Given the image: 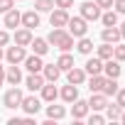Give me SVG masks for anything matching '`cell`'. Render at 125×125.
Wrapping results in <instances>:
<instances>
[{"instance_id": "1", "label": "cell", "mask_w": 125, "mask_h": 125, "mask_svg": "<svg viewBox=\"0 0 125 125\" xmlns=\"http://www.w3.org/2000/svg\"><path fill=\"white\" fill-rule=\"evenodd\" d=\"M69 34L74 37V39H79V37H86V32H88V27H86V20L83 17H69Z\"/></svg>"}, {"instance_id": "2", "label": "cell", "mask_w": 125, "mask_h": 125, "mask_svg": "<svg viewBox=\"0 0 125 125\" xmlns=\"http://www.w3.org/2000/svg\"><path fill=\"white\" fill-rule=\"evenodd\" d=\"M120 74H123V66H120V61L118 59H105L103 61V76L105 79H120Z\"/></svg>"}, {"instance_id": "3", "label": "cell", "mask_w": 125, "mask_h": 125, "mask_svg": "<svg viewBox=\"0 0 125 125\" xmlns=\"http://www.w3.org/2000/svg\"><path fill=\"white\" fill-rule=\"evenodd\" d=\"M81 17L86 22H93V20H101V8L96 3H91V0H86V3H81Z\"/></svg>"}, {"instance_id": "4", "label": "cell", "mask_w": 125, "mask_h": 125, "mask_svg": "<svg viewBox=\"0 0 125 125\" xmlns=\"http://www.w3.org/2000/svg\"><path fill=\"white\" fill-rule=\"evenodd\" d=\"M20 103H22V91L17 86H12L10 91H5V96H3V105L5 108H20Z\"/></svg>"}, {"instance_id": "5", "label": "cell", "mask_w": 125, "mask_h": 125, "mask_svg": "<svg viewBox=\"0 0 125 125\" xmlns=\"http://www.w3.org/2000/svg\"><path fill=\"white\" fill-rule=\"evenodd\" d=\"M20 108H22L27 115H37V113L42 110V101H39L37 96H22V103H20Z\"/></svg>"}, {"instance_id": "6", "label": "cell", "mask_w": 125, "mask_h": 125, "mask_svg": "<svg viewBox=\"0 0 125 125\" xmlns=\"http://www.w3.org/2000/svg\"><path fill=\"white\" fill-rule=\"evenodd\" d=\"M25 56H27V52H25V47H20V44L5 49V59L10 61V64H20V61H25Z\"/></svg>"}, {"instance_id": "7", "label": "cell", "mask_w": 125, "mask_h": 125, "mask_svg": "<svg viewBox=\"0 0 125 125\" xmlns=\"http://www.w3.org/2000/svg\"><path fill=\"white\" fill-rule=\"evenodd\" d=\"M69 12L66 10H61V8H56V10H52V15H49V22H52V27H66L69 25Z\"/></svg>"}, {"instance_id": "8", "label": "cell", "mask_w": 125, "mask_h": 125, "mask_svg": "<svg viewBox=\"0 0 125 125\" xmlns=\"http://www.w3.org/2000/svg\"><path fill=\"white\" fill-rule=\"evenodd\" d=\"M20 25H22V27H27V30L39 27V12H37V10H27V12H22Z\"/></svg>"}, {"instance_id": "9", "label": "cell", "mask_w": 125, "mask_h": 125, "mask_svg": "<svg viewBox=\"0 0 125 125\" xmlns=\"http://www.w3.org/2000/svg\"><path fill=\"white\" fill-rule=\"evenodd\" d=\"M39 91H42V101H47V103H54V101L59 98V88H56L52 81H44V86H42Z\"/></svg>"}, {"instance_id": "10", "label": "cell", "mask_w": 125, "mask_h": 125, "mask_svg": "<svg viewBox=\"0 0 125 125\" xmlns=\"http://www.w3.org/2000/svg\"><path fill=\"white\" fill-rule=\"evenodd\" d=\"M88 101H81V98H76L74 101V108H71V115H74V120H83L86 115H88Z\"/></svg>"}, {"instance_id": "11", "label": "cell", "mask_w": 125, "mask_h": 125, "mask_svg": "<svg viewBox=\"0 0 125 125\" xmlns=\"http://www.w3.org/2000/svg\"><path fill=\"white\" fill-rule=\"evenodd\" d=\"M42 76H44V81L56 83V81H59V76H61V69H59L56 64H44V66H42Z\"/></svg>"}, {"instance_id": "12", "label": "cell", "mask_w": 125, "mask_h": 125, "mask_svg": "<svg viewBox=\"0 0 125 125\" xmlns=\"http://www.w3.org/2000/svg\"><path fill=\"white\" fill-rule=\"evenodd\" d=\"M66 81H69V83H74V86H81V83L86 81V71H83V69H79V66H71V69L66 71Z\"/></svg>"}, {"instance_id": "13", "label": "cell", "mask_w": 125, "mask_h": 125, "mask_svg": "<svg viewBox=\"0 0 125 125\" xmlns=\"http://www.w3.org/2000/svg\"><path fill=\"white\" fill-rule=\"evenodd\" d=\"M42 66H44V61H42V56H39V54L25 56V69H27L30 74H37V71H42Z\"/></svg>"}, {"instance_id": "14", "label": "cell", "mask_w": 125, "mask_h": 125, "mask_svg": "<svg viewBox=\"0 0 125 125\" xmlns=\"http://www.w3.org/2000/svg\"><path fill=\"white\" fill-rule=\"evenodd\" d=\"M101 39L103 42H108V44H118L123 37H120V30H118V25L115 27H105L103 32H101Z\"/></svg>"}, {"instance_id": "15", "label": "cell", "mask_w": 125, "mask_h": 125, "mask_svg": "<svg viewBox=\"0 0 125 125\" xmlns=\"http://www.w3.org/2000/svg\"><path fill=\"white\" fill-rule=\"evenodd\" d=\"M25 86L34 93V91H39L42 86H44V76H42V71H37V74H30L27 79H25Z\"/></svg>"}, {"instance_id": "16", "label": "cell", "mask_w": 125, "mask_h": 125, "mask_svg": "<svg viewBox=\"0 0 125 125\" xmlns=\"http://www.w3.org/2000/svg\"><path fill=\"white\" fill-rule=\"evenodd\" d=\"M105 105H108V96L105 93H101V91L98 93H91V101H88V108L91 110H103Z\"/></svg>"}, {"instance_id": "17", "label": "cell", "mask_w": 125, "mask_h": 125, "mask_svg": "<svg viewBox=\"0 0 125 125\" xmlns=\"http://www.w3.org/2000/svg\"><path fill=\"white\" fill-rule=\"evenodd\" d=\"M59 96H61V101H64V103H74V101L79 98V86L69 83V86H64V88L59 91Z\"/></svg>"}, {"instance_id": "18", "label": "cell", "mask_w": 125, "mask_h": 125, "mask_svg": "<svg viewBox=\"0 0 125 125\" xmlns=\"http://www.w3.org/2000/svg\"><path fill=\"white\" fill-rule=\"evenodd\" d=\"M5 81H8L10 86H17V83L22 81V71H20V66H17V64L8 66V71H5Z\"/></svg>"}, {"instance_id": "19", "label": "cell", "mask_w": 125, "mask_h": 125, "mask_svg": "<svg viewBox=\"0 0 125 125\" xmlns=\"http://www.w3.org/2000/svg\"><path fill=\"white\" fill-rule=\"evenodd\" d=\"M86 76H93V74H103V59H98V56H93V59H88L86 61Z\"/></svg>"}, {"instance_id": "20", "label": "cell", "mask_w": 125, "mask_h": 125, "mask_svg": "<svg viewBox=\"0 0 125 125\" xmlns=\"http://www.w3.org/2000/svg\"><path fill=\"white\" fill-rule=\"evenodd\" d=\"M20 17H22V12H17V10L12 8V10H8V12H5L3 25H5V27H10V30H15V27H20Z\"/></svg>"}, {"instance_id": "21", "label": "cell", "mask_w": 125, "mask_h": 125, "mask_svg": "<svg viewBox=\"0 0 125 125\" xmlns=\"http://www.w3.org/2000/svg\"><path fill=\"white\" fill-rule=\"evenodd\" d=\"M30 47H32V52H34V54H39V56H44V54L49 52V42H47V39H42V37H32Z\"/></svg>"}, {"instance_id": "22", "label": "cell", "mask_w": 125, "mask_h": 125, "mask_svg": "<svg viewBox=\"0 0 125 125\" xmlns=\"http://www.w3.org/2000/svg\"><path fill=\"white\" fill-rule=\"evenodd\" d=\"M54 47H59L61 52H71V49H74V37L64 30V32H61V37L56 39V44H54Z\"/></svg>"}, {"instance_id": "23", "label": "cell", "mask_w": 125, "mask_h": 125, "mask_svg": "<svg viewBox=\"0 0 125 125\" xmlns=\"http://www.w3.org/2000/svg\"><path fill=\"white\" fill-rule=\"evenodd\" d=\"M30 42H32V30L22 27V30L15 32V44H20V47H30Z\"/></svg>"}, {"instance_id": "24", "label": "cell", "mask_w": 125, "mask_h": 125, "mask_svg": "<svg viewBox=\"0 0 125 125\" xmlns=\"http://www.w3.org/2000/svg\"><path fill=\"white\" fill-rule=\"evenodd\" d=\"M103 83H105V76L103 74H93L88 79V91L91 93H98V91H103Z\"/></svg>"}, {"instance_id": "25", "label": "cell", "mask_w": 125, "mask_h": 125, "mask_svg": "<svg viewBox=\"0 0 125 125\" xmlns=\"http://www.w3.org/2000/svg\"><path fill=\"white\" fill-rule=\"evenodd\" d=\"M56 66H59L61 71H69L71 66H76V64H74V56H71L69 52H61V56L56 59Z\"/></svg>"}, {"instance_id": "26", "label": "cell", "mask_w": 125, "mask_h": 125, "mask_svg": "<svg viewBox=\"0 0 125 125\" xmlns=\"http://www.w3.org/2000/svg\"><path fill=\"white\" fill-rule=\"evenodd\" d=\"M64 115H66V108H64V105H54V103L47 105V118H49V120H61Z\"/></svg>"}, {"instance_id": "27", "label": "cell", "mask_w": 125, "mask_h": 125, "mask_svg": "<svg viewBox=\"0 0 125 125\" xmlns=\"http://www.w3.org/2000/svg\"><path fill=\"white\" fill-rule=\"evenodd\" d=\"M101 22H103V27H115L118 25V12L110 8L108 12H101Z\"/></svg>"}, {"instance_id": "28", "label": "cell", "mask_w": 125, "mask_h": 125, "mask_svg": "<svg viewBox=\"0 0 125 125\" xmlns=\"http://www.w3.org/2000/svg\"><path fill=\"white\" fill-rule=\"evenodd\" d=\"M103 110H105V118H108V120H120V113H123V108H120L118 103H108Z\"/></svg>"}, {"instance_id": "29", "label": "cell", "mask_w": 125, "mask_h": 125, "mask_svg": "<svg viewBox=\"0 0 125 125\" xmlns=\"http://www.w3.org/2000/svg\"><path fill=\"white\" fill-rule=\"evenodd\" d=\"M113 47H115V44L103 42V44L96 49V56H98V59H103V61H105V59H110V56H113Z\"/></svg>"}, {"instance_id": "30", "label": "cell", "mask_w": 125, "mask_h": 125, "mask_svg": "<svg viewBox=\"0 0 125 125\" xmlns=\"http://www.w3.org/2000/svg\"><path fill=\"white\" fill-rule=\"evenodd\" d=\"M76 49H79L81 54H86V56H88V54L93 52V42H91L88 37H79V44H76Z\"/></svg>"}, {"instance_id": "31", "label": "cell", "mask_w": 125, "mask_h": 125, "mask_svg": "<svg viewBox=\"0 0 125 125\" xmlns=\"http://www.w3.org/2000/svg\"><path fill=\"white\" fill-rule=\"evenodd\" d=\"M101 93H105V96H115V93H118V79H105Z\"/></svg>"}, {"instance_id": "32", "label": "cell", "mask_w": 125, "mask_h": 125, "mask_svg": "<svg viewBox=\"0 0 125 125\" xmlns=\"http://www.w3.org/2000/svg\"><path fill=\"white\" fill-rule=\"evenodd\" d=\"M34 10H37V12H52V10H54V0H37V3H34Z\"/></svg>"}, {"instance_id": "33", "label": "cell", "mask_w": 125, "mask_h": 125, "mask_svg": "<svg viewBox=\"0 0 125 125\" xmlns=\"http://www.w3.org/2000/svg\"><path fill=\"white\" fill-rule=\"evenodd\" d=\"M113 59L125 61V44H115V47H113Z\"/></svg>"}, {"instance_id": "34", "label": "cell", "mask_w": 125, "mask_h": 125, "mask_svg": "<svg viewBox=\"0 0 125 125\" xmlns=\"http://www.w3.org/2000/svg\"><path fill=\"white\" fill-rule=\"evenodd\" d=\"M88 123H91V125H103V123H105V118H103L98 110H93V115L88 118Z\"/></svg>"}, {"instance_id": "35", "label": "cell", "mask_w": 125, "mask_h": 125, "mask_svg": "<svg viewBox=\"0 0 125 125\" xmlns=\"http://www.w3.org/2000/svg\"><path fill=\"white\" fill-rule=\"evenodd\" d=\"M74 5V0H54V8H61V10H69Z\"/></svg>"}, {"instance_id": "36", "label": "cell", "mask_w": 125, "mask_h": 125, "mask_svg": "<svg viewBox=\"0 0 125 125\" xmlns=\"http://www.w3.org/2000/svg\"><path fill=\"white\" fill-rule=\"evenodd\" d=\"M15 8V0H0V12H8Z\"/></svg>"}, {"instance_id": "37", "label": "cell", "mask_w": 125, "mask_h": 125, "mask_svg": "<svg viewBox=\"0 0 125 125\" xmlns=\"http://www.w3.org/2000/svg\"><path fill=\"white\" fill-rule=\"evenodd\" d=\"M115 103H118L120 108H125V88H118V93H115Z\"/></svg>"}, {"instance_id": "38", "label": "cell", "mask_w": 125, "mask_h": 125, "mask_svg": "<svg viewBox=\"0 0 125 125\" xmlns=\"http://www.w3.org/2000/svg\"><path fill=\"white\" fill-rule=\"evenodd\" d=\"M113 8L118 15H125V0H113Z\"/></svg>"}, {"instance_id": "39", "label": "cell", "mask_w": 125, "mask_h": 125, "mask_svg": "<svg viewBox=\"0 0 125 125\" xmlns=\"http://www.w3.org/2000/svg\"><path fill=\"white\" fill-rule=\"evenodd\" d=\"M93 3H96L101 10H103V8H105V10H110V8H113V0H93Z\"/></svg>"}, {"instance_id": "40", "label": "cell", "mask_w": 125, "mask_h": 125, "mask_svg": "<svg viewBox=\"0 0 125 125\" xmlns=\"http://www.w3.org/2000/svg\"><path fill=\"white\" fill-rule=\"evenodd\" d=\"M8 44H10V34L5 30H0V47H8Z\"/></svg>"}, {"instance_id": "41", "label": "cell", "mask_w": 125, "mask_h": 125, "mask_svg": "<svg viewBox=\"0 0 125 125\" xmlns=\"http://www.w3.org/2000/svg\"><path fill=\"white\" fill-rule=\"evenodd\" d=\"M3 81H5V69L0 66V86H3Z\"/></svg>"}, {"instance_id": "42", "label": "cell", "mask_w": 125, "mask_h": 125, "mask_svg": "<svg viewBox=\"0 0 125 125\" xmlns=\"http://www.w3.org/2000/svg\"><path fill=\"white\" fill-rule=\"evenodd\" d=\"M118 30H120V37H123V39H125V22H123V25H120V27H118Z\"/></svg>"}, {"instance_id": "43", "label": "cell", "mask_w": 125, "mask_h": 125, "mask_svg": "<svg viewBox=\"0 0 125 125\" xmlns=\"http://www.w3.org/2000/svg\"><path fill=\"white\" fill-rule=\"evenodd\" d=\"M120 123L125 125V108H123V113H120Z\"/></svg>"}, {"instance_id": "44", "label": "cell", "mask_w": 125, "mask_h": 125, "mask_svg": "<svg viewBox=\"0 0 125 125\" xmlns=\"http://www.w3.org/2000/svg\"><path fill=\"white\" fill-rule=\"evenodd\" d=\"M3 56H5V52H3V47H0V59H3Z\"/></svg>"}]
</instances>
